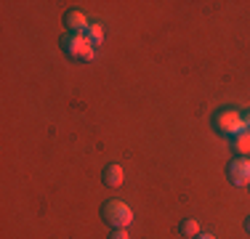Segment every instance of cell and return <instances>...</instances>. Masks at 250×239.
Here are the masks:
<instances>
[{"mask_svg":"<svg viewBox=\"0 0 250 239\" xmlns=\"http://www.w3.org/2000/svg\"><path fill=\"white\" fill-rule=\"evenodd\" d=\"M101 220L112 229H128L133 223V210L123 199H109L101 205Z\"/></svg>","mask_w":250,"mask_h":239,"instance_id":"3957f363","label":"cell"},{"mask_svg":"<svg viewBox=\"0 0 250 239\" xmlns=\"http://www.w3.org/2000/svg\"><path fill=\"white\" fill-rule=\"evenodd\" d=\"M101 181H104L109 189H120L123 183H125L123 165H106V167H104V173H101Z\"/></svg>","mask_w":250,"mask_h":239,"instance_id":"5b68a950","label":"cell"},{"mask_svg":"<svg viewBox=\"0 0 250 239\" xmlns=\"http://www.w3.org/2000/svg\"><path fill=\"white\" fill-rule=\"evenodd\" d=\"M226 176L234 186H250V157H234L226 165Z\"/></svg>","mask_w":250,"mask_h":239,"instance_id":"277c9868","label":"cell"},{"mask_svg":"<svg viewBox=\"0 0 250 239\" xmlns=\"http://www.w3.org/2000/svg\"><path fill=\"white\" fill-rule=\"evenodd\" d=\"M231 141V149L237 152V157H245V154H250V130H242V133H237Z\"/></svg>","mask_w":250,"mask_h":239,"instance_id":"52a82bcc","label":"cell"},{"mask_svg":"<svg viewBox=\"0 0 250 239\" xmlns=\"http://www.w3.org/2000/svg\"><path fill=\"white\" fill-rule=\"evenodd\" d=\"M64 27H69V32H85L91 24H88L83 11H67V16H64Z\"/></svg>","mask_w":250,"mask_h":239,"instance_id":"8992f818","label":"cell"},{"mask_svg":"<svg viewBox=\"0 0 250 239\" xmlns=\"http://www.w3.org/2000/svg\"><path fill=\"white\" fill-rule=\"evenodd\" d=\"M109 239H130V237H128V229H112Z\"/></svg>","mask_w":250,"mask_h":239,"instance_id":"30bf717a","label":"cell"},{"mask_svg":"<svg viewBox=\"0 0 250 239\" xmlns=\"http://www.w3.org/2000/svg\"><path fill=\"white\" fill-rule=\"evenodd\" d=\"M85 35H88V40H91L93 45L104 43V27H101V24H91V27L85 29Z\"/></svg>","mask_w":250,"mask_h":239,"instance_id":"9c48e42d","label":"cell"},{"mask_svg":"<svg viewBox=\"0 0 250 239\" xmlns=\"http://www.w3.org/2000/svg\"><path fill=\"white\" fill-rule=\"evenodd\" d=\"M194 239H216V237H213V234H197Z\"/></svg>","mask_w":250,"mask_h":239,"instance_id":"7c38bea8","label":"cell"},{"mask_svg":"<svg viewBox=\"0 0 250 239\" xmlns=\"http://www.w3.org/2000/svg\"><path fill=\"white\" fill-rule=\"evenodd\" d=\"M178 234H181L184 239H194L200 234V223L194 218H184L181 223H178Z\"/></svg>","mask_w":250,"mask_h":239,"instance_id":"ba28073f","label":"cell"},{"mask_svg":"<svg viewBox=\"0 0 250 239\" xmlns=\"http://www.w3.org/2000/svg\"><path fill=\"white\" fill-rule=\"evenodd\" d=\"M242 120H245V130H250V112H245V115H242Z\"/></svg>","mask_w":250,"mask_h":239,"instance_id":"8fae6325","label":"cell"},{"mask_svg":"<svg viewBox=\"0 0 250 239\" xmlns=\"http://www.w3.org/2000/svg\"><path fill=\"white\" fill-rule=\"evenodd\" d=\"M62 48L72 61H91L96 56V45L88 40L85 32H69L67 38L62 40Z\"/></svg>","mask_w":250,"mask_h":239,"instance_id":"7a4b0ae2","label":"cell"},{"mask_svg":"<svg viewBox=\"0 0 250 239\" xmlns=\"http://www.w3.org/2000/svg\"><path fill=\"white\" fill-rule=\"evenodd\" d=\"M210 125H213V130H216L218 136H224V139H234L237 133L245 130L242 112L234 109V106H221V109H216L213 117H210Z\"/></svg>","mask_w":250,"mask_h":239,"instance_id":"6da1fadb","label":"cell"},{"mask_svg":"<svg viewBox=\"0 0 250 239\" xmlns=\"http://www.w3.org/2000/svg\"><path fill=\"white\" fill-rule=\"evenodd\" d=\"M245 231H248V234H250V215H248V218H245Z\"/></svg>","mask_w":250,"mask_h":239,"instance_id":"4fadbf2b","label":"cell"}]
</instances>
